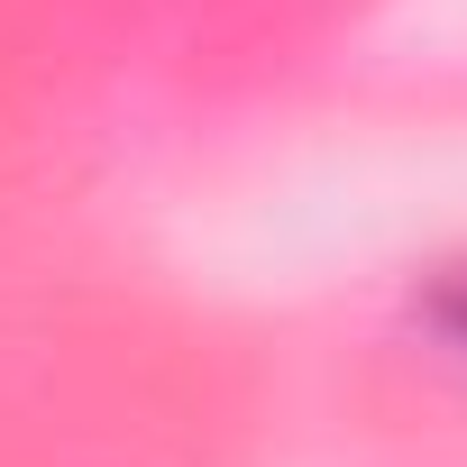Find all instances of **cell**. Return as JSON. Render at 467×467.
Wrapping results in <instances>:
<instances>
[{
    "mask_svg": "<svg viewBox=\"0 0 467 467\" xmlns=\"http://www.w3.org/2000/svg\"><path fill=\"white\" fill-rule=\"evenodd\" d=\"M431 330H440V339H449V348H467V275H458V285H440V294H431Z\"/></svg>",
    "mask_w": 467,
    "mask_h": 467,
    "instance_id": "cell-1",
    "label": "cell"
}]
</instances>
